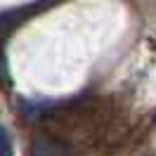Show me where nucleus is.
<instances>
[{
    "label": "nucleus",
    "mask_w": 156,
    "mask_h": 156,
    "mask_svg": "<svg viewBox=\"0 0 156 156\" xmlns=\"http://www.w3.org/2000/svg\"><path fill=\"white\" fill-rule=\"evenodd\" d=\"M0 156H14V149H12V140L7 135V130L0 126Z\"/></svg>",
    "instance_id": "nucleus-2"
},
{
    "label": "nucleus",
    "mask_w": 156,
    "mask_h": 156,
    "mask_svg": "<svg viewBox=\"0 0 156 156\" xmlns=\"http://www.w3.org/2000/svg\"><path fill=\"white\" fill-rule=\"evenodd\" d=\"M31 156H69V147L57 142L55 137H38L33 142Z\"/></svg>",
    "instance_id": "nucleus-1"
}]
</instances>
